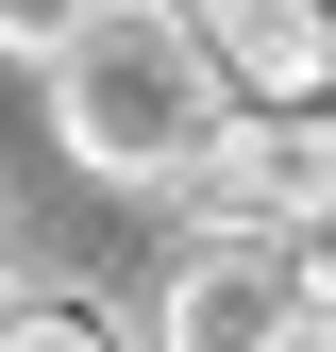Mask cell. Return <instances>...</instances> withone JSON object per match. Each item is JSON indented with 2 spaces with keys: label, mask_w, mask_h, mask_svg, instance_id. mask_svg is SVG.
<instances>
[{
  "label": "cell",
  "mask_w": 336,
  "mask_h": 352,
  "mask_svg": "<svg viewBox=\"0 0 336 352\" xmlns=\"http://www.w3.org/2000/svg\"><path fill=\"white\" fill-rule=\"evenodd\" d=\"M84 17H101V0H0V51H17V67H51Z\"/></svg>",
  "instance_id": "obj_6"
},
{
  "label": "cell",
  "mask_w": 336,
  "mask_h": 352,
  "mask_svg": "<svg viewBox=\"0 0 336 352\" xmlns=\"http://www.w3.org/2000/svg\"><path fill=\"white\" fill-rule=\"evenodd\" d=\"M219 118H235V84L202 67V34L168 17V0H101L51 51V135H67L84 185H118V201H168Z\"/></svg>",
  "instance_id": "obj_1"
},
{
  "label": "cell",
  "mask_w": 336,
  "mask_h": 352,
  "mask_svg": "<svg viewBox=\"0 0 336 352\" xmlns=\"http://www.w3.org/2000/svg\"><path fill=\"white\" fill-rule=\"evenodd\" d=\"M168 201L235 218V235H319V218H336V84H319V101H235Z\"/></svg>",
  "instance_id": "obj_2"
},
{
  "label": "cell",
  "mask_w": 336,
  "mask_h": 352,
  "mask_svg": "<svg viewBox=\"0 0 336 352\" xmlns=\"http://www.w3.org/2000/svg\"><path fill=\"white\" fill-rule=\"evenodd\" d=\"M151 352H303L286 235H235V218H202V252L151 285Z\"/></svg>",
  "instance_id": "obj_3"
},
{
  "label": "cell",
  "mask_w": 336,
  "mask_h": 352,
  "mask_svg": "<svg viewBox=\"0 0 336 352\" xmlns=\"http://www.w3.org/2000/svg\"><path fill=\"white\" fill-rule=\"evenodd\" d=\"M0 352H118L84 302H0Z\"/></svg>",
  "instance_id": "obj_5"
},
{
  "label": "cell",
  "mask_w": 336,
  "mask_h": 352,
  "mask_svg": "<svg viewBox=\"0 0 336 352\" xmlns=\"http://www.w3.org/2000/svg\"><path fill=\"white\" fill-rule=\"evenodd\" d=\"M235 101H319L336 84V0H168Z\"/></svg>",
  "instance_id": "obj_4"
}]
</instances>
